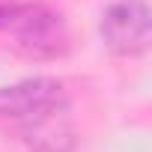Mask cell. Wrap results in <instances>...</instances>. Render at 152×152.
<instances>
[{
    "label": "cell",
    "mask_w": 152,
    "mask_h": 152,
    "mask_svg": "<svg viewBox=\"0 0 152 152\" xmlns=\"http://www.w3.org/2000/svg\"><path fill=\"white\" fill-rule=\"evenodd\" d=\"M0 119L15 128L30 152H72L75 146L69 96L57 78H27L0 87Z\"/></svg>",
    "instance_id": "cell-1"
},
{
    "label": "cell",
    "mask_w": 152,
    "mask_h": 152,
    "mask_svg": "<svg viewBox=\"0 0 152 152\" xmlns=\"http://www.w3.org/2000/svg\"><path fill=\"white\" fill-rule=\"evenodd\" d=\"M152 18L143 0H116L102 15V39L119 57H137L149 48Z\"/></svg>",
    "instance_id": "cell-2"
},
{
    "label": "cell",
    "mask_w": 152,
    "mask_h": 152,
    "mask_svg": "<svg viewBox=\"0 0 152 152\" xmlns=\"http://www.w3.org/2000/svg\"><path fill=\"white\" fill-rule=\"evenodd\" d=\"M30 12H33V3H0V30H9L15 36L30 18Z\"/></svg>",
    "instance_id": "cell-3"
}]
</instances>
